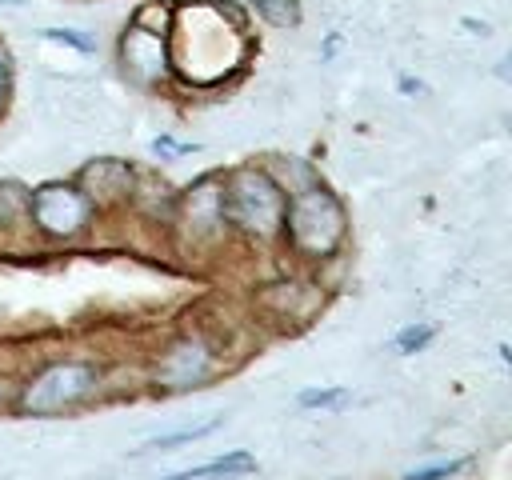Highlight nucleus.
Wrapping results in <instances>:
<instances>
[{"label":"nucleus","mask_w":512,"mask_h":480,"mask_svg":"<svg viewBox=\"0 0 512 480\" xmlns=\"http://www.w3.org/2000/svg\"><path fill=\"white\" fill-rule=\"evenodd\" d=\"M96 388V368L84 360H60L52 368H44L20 396V408L28 416H52L72 408L76 400H84Z\"/></svg>","instance_id":"7ed1b4c3"},{"label":"nucleus","mask_w":512,"mask_h":480,"mask_svg":"<svg viewBox=\"0 0 512 480\" xmlns=\"http://www.w3.org/2000/svg\"><path fill=\"white\" fill-rule=\"evenodd\" d=\"M28 212V196H24V188H16V184H0V220L8 224V220H16V216H24Z\"/></svg>","instance_id":"9d476101"},{"label":"nucleus","mask_w":512,"mask_h":480,"mask_svg":"<svg viewBox=\"0 0 512 480\" xmlns=\"http://www.w3.org/2000/svg\"><path fill=\"white\" fill-rule=\"evenodd\" d=\"M400 88H404V92H424V84H420V80H408V76L400 80Z\"/></svg>","instance_id":"4468645a"},{"label":"nucleus","mask_w":512,"mask_h":480,"mask_svg":"<svg viewBox=\"0 0 512 480\" xmlns=\"http://www.w3.org/2000/svg\"><path fill=\"white\" fill-rule=\"evenodd\" d=\"M0 4H12V8H16V4H20V0H0Z\"/></svg>","instance_id":"f3484780"},{"label":"nucleus","mask_w":512,"mask_h":480,"mask_svg":"<svg viewBox=\"0 0 512 480\" xmlns=\"http://www.w3.org/2000/svg\"><path fill=\"white\" fill-rule=\"evenodd\" d=\"M284 192L260 168H240L220 196V216L252 236H276L284 224Z\"/></svg>","instance_id":"f257e3e1"},{"label":"nucleus","mask_w":512,"mask_h":480,"mask_svg":"<svg viewBox=\"0 0 512 480\" xmlns=\"http://www.w3.org/2000/svg\"><path fill=\"white\" fill-rule=\"evenodd\" d=\"M464 468V460H444V464H428V468H412L404 472V480H448Z\"/></svg>","instance_id":"f8f14e48"},{"label":"nucleus","mask_w":512,"mask_h":480,"mask_svg":"<svg viewBox=\"0 0 512 480\" xmlns=\"http://www.w3.org/2000/svg\"><path fill=\"white\" fill-rule=\"evenodd\" d=\"M348 400H352L348 388H308V392H300V408H324V412H336V408H344Z\"/></svg>","instance_id":"1a4fd4ad"},{"label":"nucleus","mask_w":512,"mask_h":480,"mask_svg":"<svg viewBox=\"0 0 512 480\" xmlns=\"http://www.w3.org/2000/svg\"><path fill=\"white\" fill-rule=\"evenodd\" d=\"M44 36H48V40H68V44H76L80 52H92V40H84V36H76V32H68V28H44Z\"/></svg>","instance_id":"ddd939ff"},{"label":"nucleus","mask_w":512,"mask_h":480,"mask_svg":"<svg viewBox=\"0 0 512 480\" xmlns=\"http://www.w3.org/2000/svg\"><path fill=\"white\" fill-rule=\"evenodd\" d=\"M216 428H220V416L200 420V424H188V428H176V432H168V436H156V440H148V448H176V444L200 440V436H208V432H216Z\"/></svg>","instance_id":"6e6552de"},{"label":"nucleus","mask_w":512,"mask_h":480,"mask_svg":"<svg viewBox=\"0 0 512 480\" xmlns=\"http://www.w3.org/2000/svg\"><path fill=\"white\" fill-rule=\"evenodd\" d=\"M256 468V460L248 456V452H228V456H220V460H212V464H200V468H192V472H180V476H168V480H200V476H232V472H252Z\"/></svg>","instance_id":"423d86ee"},{"label":"nucleus","mask_w":512,"mask_h":480,"mask_svg":"<svg viewBox=\"0 0 512 480\" xmlns=\"http://www.w3.org/2000/svg\"><path fill=\"white\" fill-rule=\"evenodd\" d=\"M0 96H4V64H0Z\"/></svg>","instance_id":"dca6fc26"},{"label":"nucleus","mask_w":512,"mask_h":480,"mask_svg":"<svg viewBox=\"0 0 512 480\" xmlns=\"http://www.w3.org/2000/svg\"><path fill=\"white\" fill-rule=\"evenodd\" d=\"M28 212H32V220H36L44 232H52V236H72V232H80V224L88 220L92 204H88V196H80V192L68 188V184H44V188L28 200Z\"/></svg>","instance_id":"20e7f679"},{"label":"nucleus","mask_w":512,"mask_h":480,"mask_svg":"<svg viewBox=\"0 0 512 480\" xmlns=\"http://www.w3.org/2000/svg\"><path fill=\"white\" fill-rule=\"evenodd\" d=\"M432 336H436V328H432V324H408V328L396 336V348H400L404 356H412V352H420Z\"/></svg>","instance_id":"9b49d317"},{"label":"nucleus","mask_w":512,"mask_h":480,"mask_svg":"<svg viewBox=\"0 0 512 480\" xmlns=\"http://www.w3.org/2000/svg\"><path fill=\"white\" fill-rule=\"evenodd\" d=\"M208 368H212V356L204 352V344H200V340H180V344L160 360L156 380L168 384V388H184V384L204 380Z\"/></svg>","instance_id":"39448f33"},{"label":"nucleus","mask_w":512,"mask_h":480,"mask_svg":"<svg viewBox=\"0 0 512 480\" xmlns=\"http://www.w3.org/2000/svg\"><path fill=\"white\" fill-rule=\"evenodd\" d=\"M252 4H256V12H260L268 24H276V28L300 24V0H252Z\"/></svg>","instance_id":"0eeeda50"},{"label":"nucleus","mask_w":512,"mask_h":480,"mask_svg":"<svg viewBox=\"0 0 512 480\" xmlns=\"http://www.w3.org/2000/svg\"><path fill=\"white\" fill-rule=\"evenodd\" d=\"M284 224L304 256H328L344 240V208L328 188H304L284 204Z\"/></svg>","instance_id":"f03ea898"},{"label":"nucleus","mask_w":512,"mask_h":480,"mask_svg":"<svg viewBox=\"0 0 512 480\" xmlns=\"http://www.w3.org/2000/svg\"><path fill=\"white\" fill-rule=\"evenodd\" d=\"M464 28H476V32H480V36H484V32H488V24H484V20H464Z\"/></svg>","instance_id":"2eb2a0df"}]
</instances>
